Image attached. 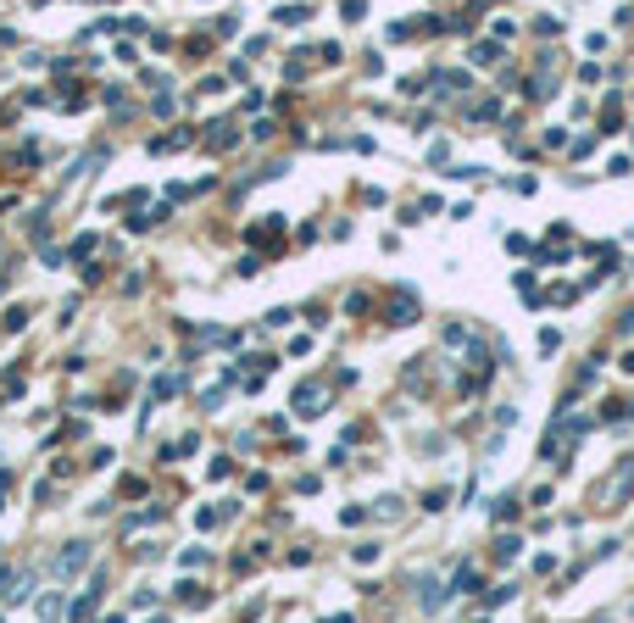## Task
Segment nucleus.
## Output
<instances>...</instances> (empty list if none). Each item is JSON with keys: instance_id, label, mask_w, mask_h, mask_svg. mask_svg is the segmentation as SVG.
Listing matches in <instances>:
<instances>
[{"instance_id": "nucleus-1", "label": "nucleus", "mask_w": 634, "mask_h": 623, "mask_svg": "<svg viewBox=\"0 0 634 623\" xmlns=\"http://www.w3.org/2000/svg\"><path fill=\"white\" fill-rule=\"evenodd\" d=\"M83 556H89V545H67V551L56 556V573H62V579H73V568H83Z\"/></svg>"}, {"instance_id": "nucleus-2", "label": "nucleus", "mask_w": 634, "mask_h": 623, "mask_svg": "<svg viewBox=\"0 0 634 623\" xmlns=\"http://www.w3.org/2000/svg\"><path fill=\"white\" fill-rule=\"evenodd\" d=\"M295 406H301L306 417H317V412L328 406V395H323V389H317V384H306V389H301V401H295Z\"/></svg>"}]
</instances>
